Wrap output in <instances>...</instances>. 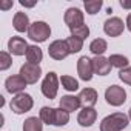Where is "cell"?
I'll use <instances>...</instances> for the list:
<instances>
[{
    "mask_svg": "<svg viewBox=\"0 0 131 131\" xmlns=\"http://www.w3.org/2000/svg\"><path fill=\"white\" fill-rule=\"evenodd\" d=\"M123 29H125V25L120 17H110L103 23V31L110 37H119L123 32Z\"/></svg>",
    "mask_w": 131,
    "mask_h": 131,
    "instance_id": "9",
    "label": "cell"
},
{
    "mask_svg": "<svg viewBox=\"0 0 131 131\" xmlns=\"http://www.w3.org/2000/svg\"><path fill=\"white\" fill-rule=\"evenodd\" d=\"M28 48H29V45L26 43V40H25L23 37L13 36V37L8 40V51H9L13 56H26Z\"/></svg>",
    "mask_w": 131,
    "mask_h": 131,
    "instance_id": "11",
    "label": "cell"
},
{
    "mask_svg": "<svg viewBox=\"0 0 131 131\" xmlns=\"http://www.w3.org/2000/svg\"><path fill=\"white\" fill-rule=\"evenodd\" d=\"M43 59V52L42 49L37 46V45H29L28 51H26V60L29 63H34V65H39Z\"/></svg>",
    "mask_w": 131,
    "mask_h": 131,
    "instance_id": "18",
    "label": "cell"
},
{
    "mask_svg": "<svg viewBox=\"0 0 131 131\" xmlns=\"http://www.w3.org/2000/svg\"><path fill=\"white\" fill-rule=\"evenodd\" d=\"M59 106L63 108L65 111H68V113H73V111H77L82 105H80L79 96L67 94V96H62V99H60V102H59Z\"/></svg>",
    "mask_w": 131,
    "mask_h": 131,
    "instance_id": "16",
    "label": "cell"
},
{
    "mask_svg": "<svg viewBox=\"0 0 131 131\" xmlns=\"http://www.w3.org/2000/svg\"><path fill=\"white\" fill-rule=\"evenodd\" d=\"M105 100L111 106H120L126 102V91L119 85H111L105 90Z\"/></svg>",
    "mask_w": 131,
    "mask_h": 131,
    "instance_id": "5",
    "label": "cell"
},
{
    "mask_svg": "<svg viewBox=\"0 0 131 131\" xmlns=\"http://www.w3.org/2000/svg\"><path fill=\"white\" fill-rule=\"evenodd\" d=\"M63 20L68 25L70 29L71 28H77V26L83 25V13L79 8H68L67 11H65Z\"/></svg>",
    "mask_w": 131,
    "mask_h": 131,
    "instance_id": "12",
    "label": "cell"
},
{
    "mask_svg": "<svg viewBox=\"0 0 131 131\" xmlns=\"http://www.w3.org/2000/svg\"><path fill=\"white\" fill-rule=\"evenodd\" d=\"M9 106H11V111L16 113V114H23V113H28L31 111V108L34 106V99L31 94L28 93H20L17 96H14L9 102Z\"/></svg>",
    "mask_w": 131,
    "mask_h": 131,
    "instance_id": "3",
    "label": "cell"
},
{
    "mask_svg": "<svg viewBox=\"0 0 131 131\" xmlns=\"http://www.w3.org/2000/svg\"><path fill=\"white\" fill-rule=\"evenodd\" d=\"M60 83H62V88H65L67 91H71V93L79 90V80L74 79L73 76H62Z\"/></svg>",
    "mask_w": 131,
    "mask_h": 131,
    "instance_id": "23",
    "label": "cell"
},
{
    "mask_svg": "<svg viewBox=\"0 0 131 131\" xmlns=\"http://www.w3.org/2000/svg\"><path fill=\"white\" fill-rule=\"evenodd\" d=\"M125 26H126V28H128V31L131 32V13L126 16V22H125Z\"/></svg>",
    "mask_w": 131,
    "mask_h": 131,
    "instance_id": "33",
    "label": "cell"
},
{
    "mask_svg": "<svg viewBox=\"0 0 131 131\" xmlns=\"http://www.w3.org/2000/svg\"><path fill=\"white\" fill-rule=\"evenodd\" d=\"M93 60V68H94V74H97V76H108L110 74V71H111V63H110V60L106 59V57H103V56H94V59H91Z\"/></svg>",
    "mask_w": 131,
    "mask_h": 131,
    "instance_id": "13",
    "label": "cell"
},
{
    "mask_svg": "<svg viewBox=\"0 0 131 131\" xmlns=\"http://www.w3.org/2000/svg\"><path fill=\"white\" fill-rule=\"evenodd\" d=\"M26 85H28L26 80H25L20 74L9 76V77H6V80H5V88H6V91L11 93V94H14V96L23 93V90L26 88Z\"/></svg>",
    "mask_w": 131,
    "mask_h": 131,
    "instance_id": "10",
    "label": "cell"
},
{
    "mask_svg": "<svg viewBox=\"0 0 131 131\" xmlns=\"http://www.w3.org/2000/svg\"><path fill=\"white\" fill-rule=\"evenodd\" d=\"M48 54L54 60H63L70 56V49L65 40H54L48 46Z\"/></svg>",
    "mask_w": 131,
    "mask_h": 131,
    "instance_id": "7",
    "label": "cell"
},
{
    "mask_svg": "<svg viewBox=\"0 0 131 131\" xmlns=\"http://www.w3.org/2000/svg\"><path fill=\"white\" fill-rule=\"evenodd\" d=\"M54 116H56V108H51V106H42L40 108L39 117L43 123L54 125Z\"/></svg>",
    "mask_w": 131,
    "mask_h": 131,
    "instance_id": "22",
    "label": "cell"
},
{
    "mask_svg": "<svg viewBox=\"0 0 131 131\" xmlns=\"http://www.w3.org/2000/svg\"><path fill=\"white\" fill-rule=\"evenodd\" d=\"M59 82H60V79L57 77V74L54 71H49L45 76V79L42 80V86H40L42 94L46 99H49V100L51 99H56L57 91H59Z\"/></svg>",
    "mask_w": 131,
    "mask_h": 131,
    "instance_id": "4",
    "label": "cell"
},
{
    "mask_svg": "<svg viewBox=\"0 0 131 131\" xmlns=\"http://www.w3.org/2000/svg\"><path fill=\"white\" fill-rule=\"evenodd\" d=\"M28 85H34L39 82V79L42 77V68H40V65H34V63H23L22 67H20V73H19Z\"/></svg>",
    "mask_w": 131,
    "mask_h": 131,
    "instance_id": "6",
    "label": "cell"
},
{
    "mask_svg": "<svg viewBox=\"0 0 131 131\" xmlns=\"http://www.w3.org/2000/svg\"><path fill=\"white\" fill-rule=\"evenodd\" d=\"M51 36V28L46 22L43 20H36L31 23L29 29H28V37L32 40V42H37V43H42V42H46L48 37Z\"/></svg>",
    "mask_w": 131,
    "mask_h": 131,
    "instance_id": "2",
    "label": "cell"
},
{
    "mask_svg": "<svg viewBox=\"0 0 131 131\" xmlns=\"http://www.w3.org/2000/svg\"><path fill=\"white\" fill-rule=\"evenodd\" d=\"M128 119L131 120V108H129V111H128Z\"/></svg>",
    "mask_w": 131,
    "mask_h": 131,
    "instance_id": "34",
    "label": "cell"
},
{
    "mask_svg": "<svg viewBox=\"0 0 131 131\" xmlns=\"http://www.w3.org/2000/svg\"><path fill=\"white\" fill-rule=\"evenodd\" d=\"M11 65H13L11 52L2 51V52H0V71H6V70H9Z\"/></svg>",
    "mask_w": 131,
    "mask_h": 131,
    "instance_id": "27",
    "label": "cell"
},
{
    "mask_svg": "<svg viewBox=\"0 0 131 131\" xmlns=\"http://www.w3.org/2000/svg\"><path fill=\"white\" fill-rule=\"evenodd\" d=\"M13 5H14V2H13V0H3V2L0 3V9H3V11H6V9L13 8Z\"/></svg>",
    "mask_w": 131,
    "mask_h": 131,
    "instance_id": "30",
    "label": "cell"
},
{
    "mask_svg": "<svg viewBox=\"0 0 131 131\" xmlns=\"http://www.w3.org/2000/svg\"><path fill=\"white\" fill-rule=\"evenodd\" d=\"M102 5H103L102 0H85V3H83L85 11H86V14H90V16L97 14V13L100 11Z\"/></svg>",
    "mask_w": 131,
    "mask_h": 131,
    "instance_id": "26",
    "label": "cell"
},
{
    "mask_svg": "<svg viewBox=\"0 0 131 131\" xmlns=\"http://www.w3.org/2000/svg\"><path fill=\"white\" fill-rule=\"evenodd\" d=\"M108 60H110V63H111V67L119 68V70H123V68L129 67V60H128V57L123 56V54H111V56L108 57Z\"/></svg>",
    "mask_w": 131,
    "mask_h": 131,
    "instance_id": "19",
    "label": "cell"
},
{
    "mask_svg": "<svg viewBox=\"0 0 131 131\" xmlns=\"http://www.w3.org/2000/svg\"><path fill=\"white\" fill-rule=\"evenodd\" d=\"M43 129V122L40 117H28L23 122V131H42Z\"/></svg>",
    "mask_w": 131,
    "mask_h": 131,
    "instance_id": "21",
    "label": "cell"
},
{
    "mask_svg": "<svg viewBox=\"0 0 131 131\" xmlns=\"http://www.w3.org/2000/svg\"><path fill=\"white\" fill-rule=\"evenodd\" d=\"M13 26L17 32H25L29 29L31 23H29V17L25 14V13H16L14 17H13Z\"/></svg>",
    "mask_w": 131,
    "mask_h": 131,
    "instance_id": "17",
    "label": "cell"
},
{
    "mask_svg": "<svg viewBox=\"0 0 131 131\" xmlns=\"http://www.w3.org/2000/svg\"><path fill=\"white\" fill-rule=\"evenodd\" d=\"M70 122V113L65 111L63 108H56V116H54V126H63Z\"/></svg>",
    "mask_w": 131,
    "mask_h": 131,
    "instance_id": "25",
    "label": "cell"
},
{
    "mask_svg": "<svg viewBox=\"0 0 131 131\" xmlns=\"http://www.w3.org/2000/svg\"><path fill=\"white\" fill-rule=\"evenodd\" d=\"M71 31V36H76V37H79V39H82V40H85L88 36H90V28H88V25H80V26H77V28H71L70 29Z\"/></svg>",
    "mask_w": 131,
    "mask_h": 131,
    "instance_id": "28",
    "label": "cell"
},
{
    "mask_svg": "<svg viewBox=\"0 0 131 131\" xmlns=\"http://www.w3.org/2000/svg\"><path fill=\"white\" fill-rule=\"evenodd\" d=\"M65 42H67V45H68L70 54H76V52H79L83 48V40L79 39V37H76V36L67 37V39H65Z\"/></svg>",
    "mask_w": 131,
    "mask_h": 131,
    "instance_id": "24",
    "label": "cell"
},
{
    "mask_svg": "<svg viewBox=\"0 0 131 131\" xmlns=\"http://www.w3.org/2000/svg\"><path fill=\"white\" fill-rule=\"evenodd\" d=\"M129 119L123 113H113L102 119L100 122V131H122L128 126Z\"/></svg>",
    "mask_w": 131,
    "mask_h": 131,
    "instance_id": "1",
    "label": "cell"
},
{
    "mask_svg": "<svg viewBox=\"0 0 131 131\" xmlns=\"http://www.w3.org/2000/svg\"><path fill=\"white\" fill-rule=\"evenodd\" d=\"M120 6L123 9H131V2H126V0H120Z\"/></svg>",
    "mask_w": 131,
    "mask_h": 131,
    "instance_id": "32",
    "label": "cell"
},
{
    "mask_svg": "<svg viewBox=\"0 0 131 131\" xmlns=\"http://www.w3.org/2000/svg\"><path fill=\"white\" fill-rule=\"evenodd\" d=\"M119 79H120L123 83H126V85L131 86V67H126V68L120 70V71H119Z\"/></svg>",
    "mask_w": 131,
    "mask_h": 131,
    "instance_id": "29",
    "label": "cell"
},
{
    "mask_svg": "<svg viewBox=\"0 0 131 131\" xmlns=\"http://www.w3.org/2000/svg\"><path fill=\"white\" fill-rule=\"evenodd\" d=\"M97 119V111L94 108H82L77 116V122L80 126H93Z\"/></svg>",
    "mask_w": 131,
    "mask_h": 131,
    "instance_id": "15",
    "label": "cell"
},
{
    "mask_svg": "<svg viewBox=\"0 0 131 131\" xmlns=\"http://www.w3.org/2000/svg\"><path fill=\"white\" fill-rule=\"evenodd\" d=\"M79 100L83 108H94L97 103V91L94 88H83L79 94Z\"/></svg>",
    "mask_w": 131,
    "mask_h": 131,
    "instance_id": "14",
    "label": "cell"
},
{
    "mask_svg": "<svg viewBox=\"0 0 131 131\" xmlns=\"http://www.w3.org/2000/svg\"><path fill=\"white\" fill-rule=\"evenodd\" d=\"M108 49V43L105 39H94L91 43H90V51L94 54V56H103V52Z\"/></svg>",
    "mask_w": 131,
    "mask_h": 131,
    "instance_id": "20",
    "label": "cell"
},
{
    "mask_svg": "<svg viewBox=\"0 0 131 131\" xmlns=\"http://www.w3.org/2000/svg\"><path fill=\"white\" fill-rule=\"evenodd\" d=\"M77 74L82 80L85 82H90L93 79V74H94V68H93V60L86 56H82L79 60H77Z\"/></svg>",
    "mask_w": 131,
    "mask_h": 131,
    "instance_id": "8",
    "label": "cell"
},
{
    "mask_svg": "<svg viewBox=\"0 0 131 131\" xmlns=\"http://www.w3.org/2000/svg\"><path fill=\"white\" fill-rule=\"evenodd\" d=\"M20 5L25 6V8H32V6H36V2H26V0H20Z\"/></svg>",
    "mask_w": 131,
    "mask_h": 131,
    "instance_id": "31",
    "label": "cell"
}]
</instances>
